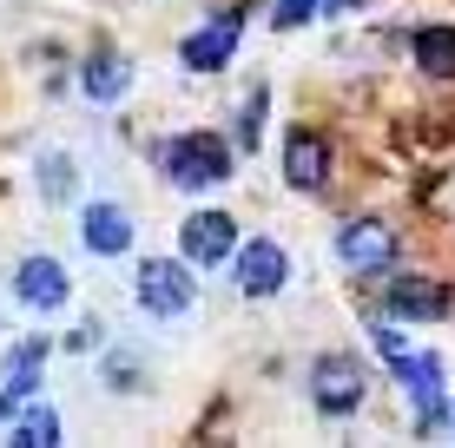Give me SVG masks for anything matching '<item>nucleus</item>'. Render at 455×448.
<instances>
[{
  "instance_id": "412c9836",
  "label": "nucleus",
  "mask_w": 455,
  "mask_h": 448,
  "mask_svg": "<svg viewBox=\"0 0 455 448\" xmlns=\"http://www.w3.org/2000/svg\"><path fill=\"white\" fill-rule=\"evenodd\" d=\"M106 382H113V389H119V382H139V363L132 357H113V363H106Z\"/></svg>"
},
{
  "instance_id": "9b49d317",
  "label": "nucleus",
  "mask_w": 455,
  "mask_h": 448,
  "mask_svg": "<svg viewBox=\"0 0 455 448\" xmlns=\"http://www.w3.org/2000/svg\"><path fill=\"white\" fill-rule=\"evenodd\" d=\"M383 310L396 323H435V317H449V284H435V277H396V284H383Z\"/></svg>"
},
{
  "instance_id": "6e6552de",
  "label": "nucleus",
  "mask_w": 455,
  "mask_h": 448,
  "mask_svg": "<svg viewBox=\"0 0 455 448\" xmlns=\"http://www.w3.org/2000/svg\"><path fill=\"white\" fill-rule=\"evenodd\" d=\"M132 238H139V224H132V211H125V205H113V198L80 205V244L92 257H125V251H132Z\"/></svg>"
},
{
  "instance_id": "1a4fd4ad",
  "label": "nucleus",
  "mask_w": 455,
  "mask_h": 448,
  "mask_svg": "<svg viewBox=\"0 0 455 448\" xmlns=\"http://www.w3.org/2000/svg\"><path fill=\"white\" fill-rule=\"evenodd\" d=\"M389 369H396V382L410 389V403H416V428H443V422H449V403H443V363H435V357H416V350H410V357H396Z\"/></svg>"
},
{
  "instance_id": "0eeeda50",
  "label": "nucleus",
  "mask_w": 455,
  "mask_h": 448,
  "mask_svg": "<svg viewBox=\"0 0 455 448\" xmlns=\"http://www.w3.org/2000/svg\"><path fill=\"white\" fill-rule=\"evenodd\" d=\"M238 40H244V20H238V13H212L198 34L179 40V67H185V73H225V59L238 53Z\"/></svg>"
},
{
  "instance_id": "f3484780",
  "label": "nucleus",
  "mask_w": 455,
  "mask_h": 448,
  "mask_svg": "<svg viewBox=\"0 0 455 448\" xmlns=\"http://www.w3.org/2000/svg\"><path fill=\"white\" fill-rule=\"evenodd\" d=\"M258 119H264V92H251V106H244V126H238V145H244V152L258 145Z\"/></svg>"
},
{
  "instance_id": "7ed1b4c3",
  "label": "nucleus",
  "mask_w": 455,
  "mask_h": 448,
  "mask_svg": "<svg viewBox=\"0 0 455 448\" xmlns=\"http://www.w3.org/2000/svg\"><path fill=\"white\" fill-rule=\"evenodd\" d=\"M370 396V376L356 357H343V350H323L317 363H310V403L323 415H356Z\"/></svg>"
},
{
  "instance_id": "2eb2a0df",
  "label": "nucleus",
  "mask_w": 455,
  "mask_h": 448,
  "mask_svg": "<svg viewBox=\"0 0 455 448\" xmlns=\"http://www.w3.org/2000/svg\"><path fill=\"white\" fill-rule=\"evenodd\" d=\"M7 442H20V448H53V442H60V415L46 409V403H27V409L7 422Z\"/></svg>"
},
{
  "instance_id": "dca6fc26",
  "label": "nucleus",
  "mask_w": 455,
  "mask_h": 448,
  "mask_svg": "<svg viewBox=\"0 0 455 448\" xmlns=\"http://www.w3.org/2000/svg\"><path fill=\"white\" fill-rule=\"evenodd\" d=\"M34 172H40V198H46V205H67V198H73V159H67V152H40Z\"/></svg>"
},
{
  "instance_id": "f257e3e1",
  "label": "nucleus",
  "mask_w": 455,
  "mask_h": 448,
  "mask_svg": "<svg viewBox=\"0 0 455 448\" xmlns=\"http://www.w3.org/2000/svg\"><path fill=\"white\" fill-rule=\"evenodd\" d=\"M159 165H165V178L179 185V192H218V185H231V145L218 132H179V138H165Z\"/></svg>"
},
{
  "instance_id": "423d86ee",
  "label": "nucleus",
  "mask_w": 455,
  "mask_h": 448,
  "mask_svg": "<svg viewBox=\"0 0 455 448\" xmlns=\"http://www.w3.org/2000/svg\"><path fill=\"white\" fill-rule=\"evenodd\" d=\"M13 297H20L34 317H53V310H67V303H73V277H67L60 257H40L34 251V257L13 264Z\"/></svg>"
},
{
  "instance_id": "f03ea898",
  "label": "nucleus",
  "mask_w": 455,
  "mask_h": 448,
  "mask_svg": "<svg viewBox=\"0 0 455 448\" xmlns=\"http://www.w3.org/2000/svg\"><path fill=\"white\" fill-rule=\"evenodd\" d=\"M132 297H139V310L146 317H185L198 303V284H192V257H139V271H132Z\"/></svg>"
},
{
  "instance_id": "9d476101",
  "label": "nucleus",
  "mask_w": 455,
  "mask_h": 448,
  "mask_svg": "<svg viewBox=\"0 0 455 448\" xmlns=\"http://www.w3.org/2000/svg\"><path fill=\"white\" fill-rule=\"evenodd\" d=\"M179 251L192 257V264H231V251H238V218H225V211H192V218L179 224Z\"/></svg>"
},
{
  "instance_id": "a211bd4d",
  "label": "nucleus",
  "mask_w": 455,
  "mask_h": 448,
  "mask_svg": "<svg viewBox=\"0 0 455 448\" xmlns=\"http://www.w3.org/2000/svg\"><path fill=\"white\" fill-rule=\"evenodd\" d=\"M67 350H100V317H80L67 330Z\"/></svg>"
},
{
  "instance_id": "20e7f679",
  "label": "nucleus",
  "mask_w": 455,
  "mask_h": 448,
  "mask_svg": "<svg viewBox=\"0 0 455 448\" xmlns=\"http://www.w3.org/2000/svg\"><path fill=\"white\" fill-rule=\"evenodd\" d=\"M331 251H337V264H343V271L376 277V271L396 264V231H389L383 218H350V224H337Z\"/></svg>"
},
{
  "instance_id": "aec40b11",
  "label": "nucleus",
  "mask_w": 455,
  "mask_h": 448,
  "mask_svg": "<svg viewBox=\"0 0 455 448\" xmlns=\"http://www.w3.org/2000/svg\"><path fill=\"white\" fill-rule=\"evenodd\" d=\"M304 20H310V0H277V27H284V34L304 27Z\"/></svg>"
},
{
  "instance_id": "f8f14e48",
  "label": "nucleus",
  "mask_w": 455,
  "mask_h": 448,
  "mask_svg": "<svg viewBox=\"0 0 455 448\" xmlns=\"http://www.w3.org/2000/svg\"><path fill=\"white\" fill-rule=\"evenodd\" d=\"M284 185L291 192H323L331 185V138L323 132H291L284 138Z\"/></svg>"
},
{
  "instance_id": "6ab92c4d",
  "label": "nucleus",
  "mask_w": 455,
  "mask_h": 448,
  "mask_svg": "<svg viewBox=\"0 0 455 448\" xmlns=\"http://www.w3.org/2000/svg\"><path fill=\"white\" fill-rule=\"evenodd\" d=\"M370 336H376V350H383V357H389V363H396V357H410V343H403V336H396V330H389V323H376V330H370Z\"/></svg>"
},
{
  "instance_id": "ddd939ff",
  "label": "nucleus",
  "mask_w": 455,
  "mask_h": 448,
  "mask_svg": "<svg viewBox=\"0 0 455 448\" xmlns=\"http://www.w3.org/2000/svg\"><path fill=\"white\" fill-rule=\"evenodd\" d=\"M125 86H132V59H119V53H86L80 59V92L86 99L113 106V99H125Z\"/></svg>"
},
{
  "instance_id": "39448f33",
  "label": "nucleus",
  "mask_w": 455,
  "mask_h": 448,
  "mask_svg": "<svg viewBox=\"0 0 455 448\" xmlns=\"http://www.w3.org/2000/svg\"><path fill=\"white\" fill-rule=\"evenodd\" d=\"M231 277H238L244 297H277V290L291 284V251L277 238H244L238 251H231Z\"/></svg>"
},
{
  "instance_id": "4468645a",
  "label": "nucleus",
  "mask_w": 455,
  "mask_h": 448,
  "mask_svg": "<svg viewBox=\"0 0 455 448\" xmlns=\"http://www.w3.org/2000/svg\"><path fill=\"white\" fill-rule=\"evenodd\" d=\"M416 73L455 80V27H422L416 34Z\"/></svg>"
}]
</instances>
